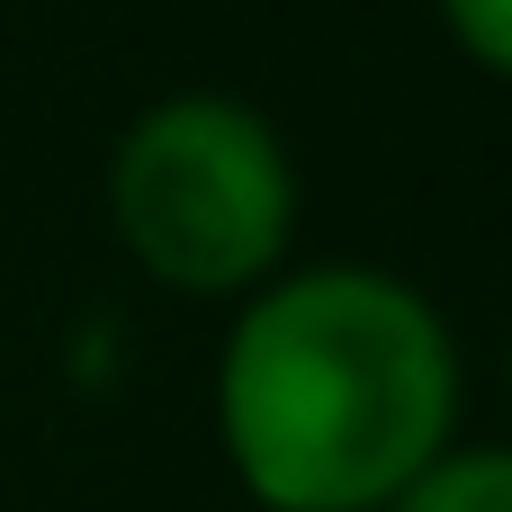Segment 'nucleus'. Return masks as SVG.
I'll return each mask as SVG.
<instances>
[{"mask_svg":"<svg viewBox=\"0 0 512 512\" xmlns=\"http://www.w3.org/2000/svg\"><path fill=\"white\" fill-rule=\"evenodd\" d=\"M216 432L270 512H387L459 432V342L387 270H297L225 333Z\"/></svg>","mask_w":512,"mask_h":512,"instance_id":"1","label":"nucleus"},{"mask_svg":"<svg viewBox=\"0 0 512 512\" xmlns=\"http://www.w3.org/2000/svg\"><path fill=\"white\" fill-rule=\"evenodd\" d=\"M108 216L162 288L243 297L279 270L297 234V171L261 108L180 90L126 126L108 162Z\"/></svg>","mask_w":512,"mask_h":512,"instance_id":"2","label":"nucleus"},{"mask_svg":"<svg viewBox=\"0 0 512 512\" xmlns=\"http://www.w3.org/2000/svg\"><path fill=\"white\" fill-rule=\"evenodd\" d=\"M387 512H512V450H441Z\"/></svg>","mask_w":512,"mask_h":512,"instance_id":"3","label":"nucleus"},{"mask_svg":"<svg viewBox=\"0 0 512 512\" xmlns=\"http://www.w3.org/2000/svg\"><path fill=\"white\" fill-rule=\"evenodd\" d=\"M441 18H450V36H459L486 72L512 81V0H441Z\"/></svg>","mask_w":512,"mask_h":512,"instance_id":"4","label":"nucleus"}]
</instances>
